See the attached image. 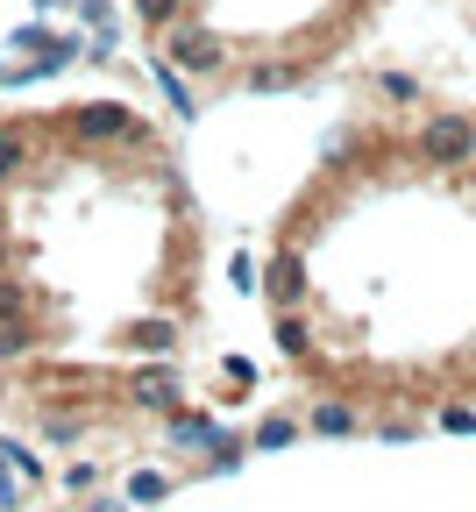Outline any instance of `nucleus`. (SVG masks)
Returning <instances> with one entry per match:
<instances>
[{"instance_id":"11","label":"nucleus","mask_w":476,"mask_h":512,"mask_svg":"<svg viewBox=\"0 0 476 512\" xmlns=\"http://www.w3.org/2000/svg\"><path fill=\"white\" fill-rule=\"evenodd\" d=\"M29 349V328H0V356H22Z\"/></svg>"},{"instance_id":"3","label":"nucleus","mask_w":476,"mask_h":512,"mask_svg":"<svg viewBox=\"0 0 476 512\" xmlns=\"http://www.w3.org/2000/svg\"><path fill=\"white\" fill-rule=\"evenodd\" d=\"M128 392L143 399V406H178V377L150 363V370H135V377H128Z\"/></svg>"},{"instance_id":"1","label":"nucleus","mask_w":476,"mask_h":512,"mask_svg":"<svg viewBox=\"0 0 476 512\" xmlns=\"http://www.w3.org/2000/svg\"><path fill=\"white\" fill-rule=\"evenodd\" d=\"M420 157H427V164H469V157H476V121H462V114L427 121V128H420Z\"/></svg>"},{"instance_id":"8","label":"nucleus","mask_w":476,"mask_h":512,"mask_svg":"<svg viewBox=\"0 0 476 512\" xmlns=\"http://www.w3.org/2000/svg\"><path fill=\"white\" fill-rule=\"evenodd\" d=\"M441 427H448V434H469V427H476V413H469V406H448V413H441Z\"/></svg>"},{"instance_id":"7","label":"nucleus","mask_w":476,"mask_h":512,"mask_svg":"<svg viewBox=\"0 0 476 512\" xmlns=\"http://www.w3.org/2000/svg\"><path fill=\"white\" fill-rule=\"evenodd\" d=\"M278 342H285L292 356H306V328H299V320H285V313H278Z\"/></svg>"},{"instance_id":"4","label":"nucleus","mask_w":476,"mask_h":512,"mask_svg":"<svg viewBox=\"0 0 476 512\" xmlns=\"http://www.w3.org/2000/svg\"><path fill=\"white\" fill-rule=\"evenodd\" d=\"M270 299L299 306V256H278V264H270Z\"/></svg>"},{"instance_id":"2","label":"nucleus","mask_w":476,"mask_h":512,"mask_svg":"<svg viewBox=\"0 0 476 512\" xmlns=\"http://www.w3.org/2000/svg\"><path fill=\"white\" fill-rule=\"evenodd\" d=\"M164 57L185 64V72H221V64H228V43H221L214 29H171V36H164Z\"/></svg>"},{"instance_id":"5","label":"nucleus","mask_w":476,"mask_h":512,"mask_svg":"<svg viewBox=\"0 0 476 512\" xmlns=\"http://www.w3.org/2000/svg\"><path fill=\"white\" fill-rule=\"evenodd\" d=\"M128 342L135 349H171V328H164V320H143V328H128Z\"/></svg>"},{"instance_id":"9","label":"nucleus","mask_w":476,"mask_h":512,"mask_svg":"<svg viewBox=\"0 0 476 512\" xmlns=\"http://www.w3.org/2000/svg\"><path fill=\"white\" fill-rule=\"evenodd\" d=\"M15 164H22V136L8 128V136H0V171H15Z\"/></svg>"},{"instance_id":"6","label":"nucleus","mask_w":476,"mask_h":512,"mask_svg":"<svg viewBox=\"0 0 476 512\" xmlns=\"http://www.w3.org/2000/svg\"><path fill=\"white\" fill-rule=\"evenodd\" d=\"M313 427H320V434H349L356 420H349V406H320V413H313Z\"/></svg>"},{"instance_id":"12","label":"nucleus","mask_w":476,"mask_h":512,"mask_svg":"<svg viewBox=\"0 0 476 512\" xmlns=\"http://www.w3.org/2000/svg\"><path fill=\"white\" fill-rule=\"evenodd\" d=\"M143 15H150V22H164V15H171V0H143Z\"/></svg>"},{"instance_id":"10","label":"nucleus","mask_w":476,"mask_h":512,"mask_svg":"<svg viewBox=\"0 0 476 512\" xmlns=\"http://www.w3.org/2000/svg\"><path fill=\"white\" fill-rule=\"evenodd\" d=\"M256 441H263V448H285V441H292V420H270V427H263Z\"/></svg>"}]
</instances>
